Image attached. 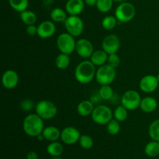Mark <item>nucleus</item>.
Listing matches in <instances>:
<instances>
[{
	"mask_svg": "<svg viewBox=\"0 0 159 159\" xmlns=\"http://www.w3.org/2000/svg\"><path fill=\"white\" fill-rule=\"evenodd\" d=\"M96 66L91 61H81L75 69V78L81 84H89L96 78Z\"/></svg>",
	"mask_w": 159,
	"mask_h": 159,
	"instance_id": "nucleus-1",
	"label": "nucleus"
},
{
	"mask_svg": "<svg viewBox=\"0 0 159 159\" xmlns=\"http://www.w3.org/2000/svg\"><path fill=\"white\" fill-rule=\"evenodd\" d=\"M23 129L26 135L32 138H37L41 134L44 129L43 120L37 113H30L24 118Z\"/></svg>",
	"mask_w": 159,
	"mask_h": 159,
	"instance_id": "nucleus-2",
	"label": "nucleus"
},
{
	"mask_svg": "<svg viewBox=\"0 0 159 159\" xmlns=\"http://www.w3.org/2000/svg\"><path fill=\"white\" fill-rule=\"evenodd\" d=\"M136 15V9L132 3L124 2L120 3L115 9L114 16L119 23H126L131 21Z\"/></svg>",
	"mask_w": 159,
	"mask_h": 159,
	"instance_id": "nucleus-3",
	"label": "nucleus"
},
{
	"mask_svg": "<svg viewBox=\"0 0 159 159\" xmlns=\"http://www.w3.org/2000/svg\"><path fill=\"white\" fill-rule=\"evenodd\" d=\"M35 111L43 120H49L57 116V107L51 101L43 99L36 104Z\"/></svg>",
	"mask_w": 159,
	"mask_h": 159,
	"instance_id": "nucleus-4",
	"label": "nucleus"
},
{
	"mask_svg": "<svg viewBox=\"0 0 159 159\" xmlns=\"http://www.w3.org/2000/svg\"><path fill=\"white\" fill-rule=\"evenodd\" d=\"M116 68L106 64L99 67V68L96 70L95 79L98 84L100 85H106L113 83V81L116 79Z\"/></svg>",
	"mask_w": 159,
	"mask_h": 159,
	"instance_id": "nucleus-5",
	"label": "nucleus"
},
{
	"mask_svg": "<svg viewBox=\"0 0 159 159\" xmlns=\"http://www.w3.org/2000/svg\"><path fill=\"white\" fill-rule=\"evenodd\" d=\"M93 122L99 125H107L113 117V112L106 105H99L93 110L91 115Z\"/></svg>",
	"mask_w": 159,
	"mask_h": 159,
	"instance_id": "nucleus-6",
	"label": "nucleus"
},
{
	"mask_svg": "<svg viewBox=\"0 0 159 159\" xmlns=\"http://www.w3.org/2000/svg\"><path fill=\"white\" fill-rule=\"evenodd\" d=\"M57 47L61 53L71 54L75 51L76 41L75 37L68 32L59 34L57 38Z\"/></svg>",
	"mask_w": 159,
	"mask_h": 159,
	"instance_id": "nucleus-7",
	"label": "nucleus"
},
{
	"mask_svg": "<svg viewBox=\"0 0 159 159\" xmlns=\"http://www.w3.org/2000/svg\"><path fill=\"white\" fill-rule=\"evenodd\" d=\"M141 99V95L136 90H127L121 97V105L128 110L133 111L139 108Z\"/></svg>",
	"mask_w": 159,
	"mask_h": 159,
	"instance_id": "nucleus-8",
	"label": "nucleus"
},
{
	"mask_svg": "<svg viewBox=\"0 0 159 159\" xmlns=\"http://www.w3.org/2000/svg\"><path fill=\"white\" fill-rule=\"evenodd\" d=\"M64 23L67 32L73 37H79L83 33L84 22L79 16H69Z\"/></svg>",
	"mask_w": 159,
	"mask_h": 159,
	"instance_id": "nucleus-9",
	"label": "nucleus"
},
{
	"mask_svg": "<svg viewBox=\"0 0 159 159\" xmlns=\"http://www.w3.org/2000/svg\"><path fill=\"white\" fill-rule=\"evenodd\" d=\"M120 48V40L116 34L106 36L102 41V49L108 54H116Z\"/></svg>",
	"mask_w": 159,
	"mask_h": 159,
	"instance_id": "nucleus-10",
	"label": "nucleus"
},
{
	"mask_svg": "<svg viewBox=\"0 0 159 159\" xmlns=\"http://www.w3.org/2000/svg\"><path fill=\"white\" fill-rule=\"evenodd\" d=\"M75 51L78 55L82 58H90L94 52V46L88 39L81 38L76 41Z\"/></svg>",
	"mask_w": 159,
	"mask_h": 159,
	"instance_id": "nucleus-11",
	"label": "nucleus"
},
{
	"mask_svg": "<svg viewBox=\"0 0 159 159\" xmlns=\"http://www.w3.org/2000/svg\"><path fill=\"white\" fill-rule=\"evenodd\" d=\"M80 132L74 127H66L61 130V139L62 142L68 145H72L75 144L80 139Z\"/></svg>",
	"mask_w": 159,
	"mask_h": 159,
	"instance_id": "nucleus-12",
	"label": "nucleus"
},
{
	"mask_svg": "<svg viewBox=\"0 0 159 159\" xmlns=\"http://www.w3.org/2000/svg\"><path fill=\"white\" fill-rule=\"evenodd\" d=\"M158 81L155 75H147L141 78L139 82L140 89L145 93H152L155 92L158 87Z\"/></svg>",
	"mask_w": 159,
	"mask_h": 159,
	"instance_id": "nucleus-13",
	"label": "nucleus"
},
{
	"mask_svg": "<svg viewBox=\"0 0 159 159\" xmlns=\"http://www.w3.org/2000/svg\"><path fill=\"white\" fill-rule=\"evenodd\" d=\"M19 75L12 69L6 70L2 76V84L6 89H13L19 84Z\"/></svg>",
	"mask_w": 159,
	"mask_h": 159,
	"instance_id": "nucleus-14",
	"label": "nucleus"
},
{
	"mask_svg": "<svg viewBox=\"0 0 159 159\" xmlns=\"http://www.w3.org/2000/svg\"><path fill=\"white\" fill-rule=\"evenodd\" d=\"M56 32V26L54 22L45 20L37 26V36L42 39H48L53 37Z\"/></svg>",
	"mask_w": 159,
	"mask_h": 159,
	"instance_id": "nucleus-15",
	"label": "nucleus"
},
{
	"mask_svg": "<svg viewBox=\"0 0 159 159\" xmlns=\"http://www.w3.org/2000/svg\"><path fill=\"white\" fill-rule=\"evenodd\" d=\"M84 0H68L65 4V10L69 16H79L85 8Z\"/></svg>",
	"mask_w": 159,
	"mask_h": 159,
	"instance_id": "nucleus-16",
	"label": "nucleus"
},
{
	"mask_svg": "<svg viewBox=\"0 0 159 159\" xmlns=\"http://www.w3.org/2000/svg\"><path fill=\"white\" fill-rule=\"evenodd\" d=\"M140 108L144 113H153L158 108V101L152 96H146L141 99Z\"/></svg>",
	"mask_w": 159,
	"mask_h": 159,
	"instance_id": "nucleus-17",
	"label": "nucleus"
},
{
	"mask_svg": "<svg viewBox=\"0 0 159 159\" xmlns=\"http://www.w3.org/2000/svg\"><path fill=\"white\" fill-rule=\"evenodd\" d=\"M61 133L57 127L54 126H48V127H44L42 134L44 137V139L49 142H53V141H57L59 138H61Z\"/></svg>",
	"mask_w": 159,
	"mask_h": 159,
	"instance_id": "nucleus-18",
	"label": "nucleus"
},
{
	"mask_svg": "<svg viewBox=\"0 0 159 159\" xmlns=\"http://www.w3.org/2000/svg\"><path fill=\"white\" fill-rule=\"evenodd\" d=\"M109 54L103 50H97L94 51L93 54L90 57V61L93 63L95 66L100 67L107 63Z\"/></svg>",
	"mask_w": 159,
	"mask_h": 159,
	"instance_id": "nucleus-19",
	"label": "nucleus"
},
{
	"mask_svg": "<svg viewBox=\"0 0 159 159\" xmlns=\"http://www.w3.org/2000/svg\"><path fill=\"white\" fill-rule=\"evenodd\" d=\"M94 103L90 100H82L79 103L77 107V112L81 116H91L94 110Z\"/></svg>",
	"mask_w": 159,
	"mask_h": 159,
	"instance_id": "nucleus-20",
	"label": "nucleus"
},
{
	"mask_svg": "<svg viewBox=\"0 0 159 159\" xmlns=\"http://www.w3.org/2000/svg\"><path fill=\"white\" fill-rule=\"evenodd\" d=\"M66 10H64L61 8H54L51 11L50 16L51 20L54 23H65V20L68 18Z\"/></svg>",
	"mask_w": 159,
	"mask_h": 159,
	"instance_id": "nucleus-21",
	"label": "nucleus"
},
{
	"mask_svg": "<svg viewBox=\"0 0 159 159\" xmlns=\"http://www.w3.org/2000/svg\"><path fill=\"white\" fill-rule=\"evenodd\" d=\"M64 147L62 144L57 141L50 142L47 147V152L52 157H60L63 154Z\"/></svg>",
	"mask_w": 159,
	"mask_h": 159,
	"instance_id": "nucleus-22",
	"label": "nucleus"
},
{
	"mask_svg": "<svg viewBox=\"0 0 159 159\" xmlns=\"http://www.w3.org/2000/svg\"><path fill=\"white\" fill-rule=\"evenodd\" d=\"M20 20L26 26L34 25L37 21V16L36 13L30 10H25L20 12Z\"/></svg>",
	"mask_w": 159,
	"mask_h": 159,
	"instance_id": "nucleus-23",
	"label": "nucleus"
},
{
	"mask_svg": "<svg viewBox=\"0 0 159 159\" xmlns=\"http://www.w3.org/2000/svg\"><path fill=\"white\" fill-rule=\"evenodd\" d=\"M71 63V59L68 54L61 53L56 57L55 65L58 69L65 70L68 68Z\"/></svg>",
	"mask_w": 159,
	"mask_h": 159,
	"instance_id": "nucleus-24",
	"label": "nucleus"
},
{
	"mask_svg": "<svg viewBox=\"0 0 159 159\" xmlns=\"http://www.w3.org/2000/svg\"><path fill=\"white\" fill-rule=\"evenodd\" d=\"M144 152L146 155L150 158H155L159 155V142L152 141L148 143L144 147Z\"/></svg>",
	"mask_w": 159,
	"mask_h": 159,
	"instance_id": "nucleus-25",
	"label": "nucleus"
},
{
	"mask_svg": "<svg viewBox=\"0 0 159 159\" xmlns=\"http://www.w3.org/2000/svg\"><path fill=\"white\" fill-rule=\"evenodd\" d=\"M9 4L12 9L18 12L26 10L29 6L28 0H9Z\"/></svg>",
	"mask_w": 159,
	"mask_h": 159,
	"instance_id": "nucleus-26",
	"label": "nucleus"
},
{
	"mask_svg": "<svg viewBox=\"0 0 159 159\" xmlns=\"http://www.w3.org/2000/svg\"><path fill=\"white\" fill-rule=\"evenodd\" d=\"M118 23L119 22L115 16H107L102 19L101 24L104 30L110 31L114 29Z\"/></svg>",
	"mask_w": 159,
	"mask_h": 159,
	"instance_id": "nucleus-27",
	"label": "nucleus"
},
{
	"mask_svg": "<svg viewBox=\"0 0 159 159\" xmlns=\"http://www.w3.org/2000/svg\"><path fill=\"white\" fill-rule=\"evenodd\" d=\"M99 97L102 100H110L113 98V95H114L113 89L112 88V86H110V85H101L100 89L99 90Z\"/></svg>",
	"mask_w": 159,
	"mask_h": 159,
	"instance_id": "nucleus-28",
	"label": "nucleus"
},
{
	"mask_svg": "<svg viewBox=\"0 0 159 159\" xmlns=\"http://www.w3.org/2000/svg\"><path fill=\"white\" fill-rule=\"evenodd\" d=\"M128 116V110L124 106H118L113 111V117L119 122H124Z\"/></svg>",
	"mask_w": 159,
	"mask_h": 159,
	"instance_id": "nucleus-29",
	"label": "nucleus"
},
{
	"mask_svg": "<svg viewBox=\"0 0 159 159\" xmlns=\"http://www.w3.org/2000/svg\"><path fill=\"white\" fill-rule=\"evenodd\" d=\"M148 134L152 141L159 142V119L151 123L148 127Z\"/></svg>",
	"mask_w": 159,
	"mask_h": 159,
	"instance_id": "nucleus-30",
	"label": "nucleus"
},
{
	"mask_svg": "<svg viewBox=\"0 0 159 159\" xmlns=\"http://www.w3.org/2000/svg\"><path fill=\"white\" fill-rule=\"evenodd\" d=\"M113 6V0H98L96 6L98 10L102 13L109 12Z\"/></svg>",
	"mask_w": 159,
	"mask_h": 159,
	"instance_id": "nucleus-31",
	"label": "nucleus"
},
{
	"mask_svg": "<svg viewBox=\"0 0 159 159\" xmlns=\"http://www.w3.org/2000/svg\"><path fill=\"white\" fill-rule=\"evenodd\" d=\"M120 124L119 121H117L115 119H112L108 124H107V132L110 134V135L118 134L120 131Z\"/></svg>",
	"mask_w": 159,
	"mask_h": 159,
	"instance_id": "nucleus-32",
	"label": "nucleus"
},
{
	"mask_svg": "<svg viewBox=\"0 0 159 159\" xmlns=\"http://www.w3.org/2000/svg\"><path fill=\"white\" fill-rule=\"evenodd\" d=\"M79 144L81 147L85 150H89L93 148V144H94V141H93V138L89 135L83 134L81 135L80 139H79Z\"/></svg>",
	"mask_w": 159,
	"mask_h": 159,
	"instance_id": "nucleus-33",
	"label": "nucleus"
},
{
	"mask_svg": "<svg viewBox=\"0 0 159 159\" xmlns=\"http://www.w3.org/2000/svg\"><path fill=\"white\" fill-rule=\"evenodd\" d=\"M36 104L34 103V101L31 99H23L21 102H20V108L23 111L29 112L32 110L33 109H35Z\"/></svg>",
	"mask_w": 159,
	"mask_h": 159,
	"instance_id": "nucleus-34",
	"label": "nucleus"
},
{
	"mask_svg": "<svg viewBox=\"0 0 159 159\" xmlns=\"http://www.w3.org/2000/svg\"><path fill=\"white\" fill-rule=\"evenodd\" d=\"M107 65L113 67V68H116L120 64V58L118 56V54H109L108 55V60H107Z\"/></svg>",
	"mask_w": 159,
	"mask_h": 159,
	"instance_id": "nucleus-35",
	"label": "nucleus"
},
{
	"mask_svg": "<svg viewBox=\"0 0 159 159\" xmlns=\"http://www.w3.org/2000/svg\"><path fill=\"white\" fill-rule=\"evenodd\" d=\"M26 32L28 35L31 36V37L35 36L36 34H37V26H36L35 24L27 26H26Z\"/></svg>",
	"mask_w": 159,
	"mask_h": 159,
	"instance_id": "nucleus-36",
	"label": "nucleus"
},
{
	"mask_svg": "<svg viewBox=\"0 0 159 159\" xmlns=\"http://www.w3.org/2000/svg\"><path fill=\"white\" fill-rule=\"evenodd\" d=\"M26 159H38V155L36 152L31 151L28 152L26 155Z\"/></svg>",
	"mask_w": 159,
	"mask_h": 159,
	"instance_id": "nucleus-37",
	"label": "nucleus"
},
{
	"mask_svg": "<svg viewBox=\"0 0 159 159\" xmlns=\"http://www.w3.org/2000/svg\"><path fill=\"white\" fill-rule=\"evenodd\" d=\"M98 0H84L85 5L89 6H96V3H97Z\"/></svg>",
	"mask_w": 159,
	"mask_h": 159,
	"instance_id": "nucleus-38",
	"label": "nucleus"
},
{
	"mask_svg": "<svg viewBox=\"0 0 159 159\" xmlns=\"http://www.w3.org/2000/svg\"><path fill=\"white\" fill-rule=\"evenodd\" d=\"M37 140H39V141H43V140H45L44 139V137H43V135L42 134H40V135H38V136L37 137Z\"/></svg>",
	"mask_w": 159,
	"mask_h": 159,
	"instance_id": "nucleus-39",
	"label": "nucleus"
},
{
	"mask_svg": "<svg viewBox=\"0 0 159 159\" xmlns=\"http://www.w3.org/2000/svg\"><path fill=\"white\" fill-rule=\"evenodd\" d=\"M113 2H115L121 3V2H125V0H113Z\"/></svg>",
	"mask_w": 159,
	"mask_h": 159,
	"instance_id": "nucleus-40",
	"label": "nucleus"
},
{
	"mask_svg": "<svg viewBox=\"0 0 159 159\" xmlns=\"http://www.w3.org/2000/svg\"><path fill=\"white\" fill-rule=\"evenodd\" d=\"M51 159H64V158H60V157H53V158Z\"/></svg>",
	"mask_w": 159,
	"mask_h": 159,
	"instance_id": "nucleus-41",
	"label": "nucleus"
},
{
	"mask_svg": "<svg viewBox=\"0 0 159 159\" xmlns=\"http://www.w3.org/2000/svg\"><path fill=\"white\" fill-rule=\"evenodd\" d=\"M156 77H157V79H158V82H159V74L157 75Z\"/></svg>",
	"mask_w": 159,
	"mask_h": 159,
	"instance_id": "nucleus-42",
	"label": "nucleus"
}]
</instances>
